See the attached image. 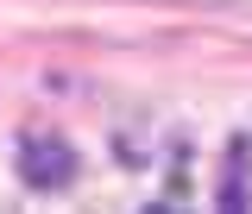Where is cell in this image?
<instances>
[{"label":"cell","instance_id":"6da1fadb","mask_svg":"<svg viewBox=\"0 0 252 214\" xmlns=\"http://www.w3.org/2000/svg\"><path fill=\"white\" fill-rule=\"evenodd\" d=\"M76 152L63 145L57 132H26V145H19V177H26L32 189H63L76 183Z\"/></svg>","mask_w":252,"mask_h":214}]
</instances>
